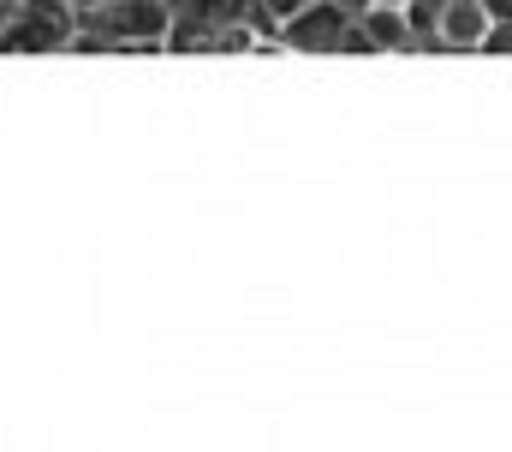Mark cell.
Segmentation results:
<instances>
[{"mask_svg":"<svg viewBox=\"0 0 512 452\" xmlns=\"http://www.w3.org/2000/svg\"><path fill=\"white\" fill-rule=\"evenodd\" d=\"M18 12H24V0H0V48H6V36L18 24Z\"/></svg>","mask_w":512,"mask_h":452,"instance_id":"cell-8","label":"cell"},{"mask_svg":"<svg viewBox=\"0 0 512 452\" xmlns=\"http://www.w3.org/2000/svg\"><path fill=\"white\" fill-rule=\"evenodd\" d=\"M411 30H417V54H483L495 12L489 0H411Z\"/></svg>","mask_w":512,"mask_h":452,"instance_id":"cell-2","label":"cell"},{"mask_svg":"<svg viewBox=\"0 0 512 452\" xmlns=\"http://www.w3.org/2000/svg\"><path fill=\"white\" fill-rule=\"evenodd\" d=\"M507 6H512V0H489V12H495V18H507Z\"/></svg>","mask_w":512,"mask_h":452,"instance_id":"cell-9","label":"cell"},{"mask_svg":"<svg viewBox=\"0 0 512 452\" xmlns=\"http://www.w3.org/2000/svg\"><path fill=\"white\" fill-rule=\"evenodd\" d=\"M358 30H364L370 54H417V30H411V12H405V6L364 0V6H358Z\"/></svg>","mask_w":512,"mask_h":452,"instance_id":"cell-6","label":"cell"},{"mask_svg":"<svg viewBox=\"0 0 512 452\" xmlns=\"http://www.w3.org/2000/svg\"><path fill=\"white\" fill-rule=\"evenodd\" d=\"M72 36H78L72 0H24L0 54H72Z\"/></svg>","mask_w":512,"mask_h":452,"instance_id":"cell-5","label":"cell"},{"mask_svg":"<svg viewBox=\"0 0 512 452\" xmlns=\"http://www.w3.org/2000/svg\"><path fill=\"white\" fill-rule=\"evenodd\" d=\"M256 12L251 0H179L167 12V54H215V36Z\"/></svg>","mask_w":512,"mask_h":452,"instance_id":"cell-4","label":"cell"},{"mask_svg":"<svg viewBox=\"0 0 512 452\" xmlns=\"http://www.w3.org/2000/svg\"><path fill=\"white\" fill-rule=\"evenodd\" d=\"M72 54H167V0H72Z\"/></svg>","mask_w":512,"mask_h":452,"instance_id":"cell-1","label":"cell"},{"mask_svg":"<svg viewBox=\"0 0 512 452\" xmlns=\"http://www.w3.org/2000/svg\"><path fill=\"white\" fill-rule=\"evenodd\" d=\"M274 48H286V54H370V42L358 30V12L346 0H310L304 12L280 18Z\"/></svg>","mask_w":512,"mask_h":452,"instance_id":"cell-3","label":"cell"},{"mask_svg":"<svg viewBox=\"0 0 512 452\" xmlns=\"http://www.w3.org/2000/svg\"><path fill=\"white\" fill-rule=\"evenodd\" d=\"M346 6H352V12H358V6H364V0H346ZM387 6H411V0H387Z\"/></svg>","mask_w":512,"mask_h":452,"instance_id":"cell-10","label":"cell"},{"mask_svg":"<svg viewBox=\"0 0 512 452\" xmlns=\"http://www.w3.org/2000/svg\"><path fill=\"white\" fill-rule=\"evenodd\" d=\"M251 6L262 12V18H268V24H280V18H292V12H304L310 0H251Z\"/></svg>","mask_w":512,"mask_h":452,"instance_id":"cell-7","label":"cell"},{"mask_svg":"<svg viewBox=\"0 0 512 452\" xmlns=\"http://www.w3.org/2000/svg\"><path fill=\"white\" fill-rule=\"evenodd\" d=\"M507 24H512V6H507Z\"/></svg>","mask_w":512,"mask_h":452,"instance_id":"cell-11","label":"cell"}]
</instances>
